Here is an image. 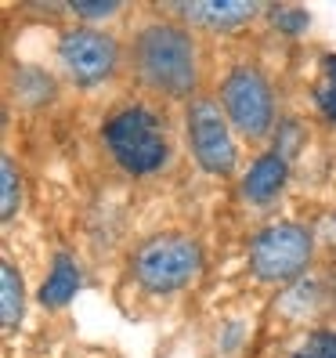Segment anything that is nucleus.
<instances>
[{
  "label": "nucleus",
  "instance_id": "nucleus-1",
  "mask_svg": "<svg viewBox=\"0 0 336 358\" xmlns=\"http://www.w3.org/2000/svg\"><path fill=\"white\" fill-rule=\"evenodd\" d=\"M127 62L141 91L166 101H192L199 98L203 83V51L196 29L181 18H145L127 44Z\"/></svg>",
  "mask_w": 336,
  "mask_h": 358
},
{
  "label": "nucleus",
  "instance_id": "nucleus-2",
  "mask_svg": "<svg viewBox=\"0 0 336 358\" xmlns=\"http://www.w3.org/2000/svg\"><path fill=\"white\" fill-rule=\"evenodd\" d=\"M98 138H101V149L109 152L116 171L134 181L163 174L166 163H170V152H174L166 116L141 98L119 101L116 109H109V116L101 120Z\"/></svg>",
  "mask_w": 336,
  "mask_h": 358
},
{
  "label": "nucleus",
  "instance_id": "nucleus-3",
  "mask_svg": "<svg viewBox=\"0 0 336 358\" xmlns=\"http://www.w3.org/2000/svg\"><path fill=\"white\" fill-rule=\"evenodd\" d=\"M206 268V250L188 231H156L131 254V279L149 297H174L188 289Z\"/></svg>",
  "mask_w": 336,
  "mask_h": 358
},
{
  "label": "nucleus",
  "instance_id": "nucleus-4",
  "mask_svg": "<svg viewBox=\"0 0 336 358\" xmlns=\"http://www.w3.org/2000/svg\"><path fill=\"white\" fill-rule=\"evenodd\" d=\"M214 98L221 101L228 123H232V131L242 141H264L268 134H275L279 94H275L271 76L257 62H235V66H228Z\"/></svg>",
  "mask_w": 336,
  "mask_h": 358
},
{
  "label": "nucleus",
  "instance_id": "nucleus-5",
  "mask_svg": "<svg viewBox=\"0 0 336 358\" xmlns=\"http://www.w3.org/2000/svg\"><path fill=\"white\" fill-rule=\"evenodd\" d=\"M314 257V231L300 221H271L254 231L246 246V271L261 286L297 282L311 268Z\"/></svg>",
  "mask_w": 336,
  "mask_h": 358
},
{
  "label": "nucleus",
  "instance_id": "nucleus-6",
  "mask_svg": "<svg viewBox=\"0 0 336 358\" xmlns=\"http://www.w3.org/2000/svg\"><path fill=\"white\" fill-rule=\"evenodd\" d=\"M54 58H58V69L69 83L76 87H101L109 83L119 66H123V44L101 26H66L58 33V44H54Z\"/></svg>",
  "mask_w": 336,
  "mask_h": 358
},
{
  "label": "nucleus",
  "instance_id": "nucleus-7",
  "mask_svg": "<svg viewBox=\"0 0 336 358\" xmlns=\"http://www.w3.org/2000/svg\"><path fill=\"white\" fill-rule=\"evenodd\" d=\"M184 138L188 152L210 178H232L239 171V145L221 101L214 94H199L184 105Z\"/></svg>",
  "mask_w": 336,
  "mask_h": 358
},
{
  "label": "nucleus",
  "instance_id": "nucleus-8",
  "mask_svg": "<svg viewBox=\"0 0 336 358\" xmlns=\"http://www.w3.org/2000/svg\"><path fill=\"white\" fill-rule=\"evenodd\" d=\"M159 11L181 15V22L188 29H203L210 36H232V33H242L254 18H261L264 4H249V0H196V4H166Z\"/></svg>",
  "mask_w": 336,
  "mask_h": 358
},
{
  "label": "nucleus",
  "instance_id": "nucleus-9",
  "mask_svg": "<svg viewBox=\"0 0 336 358\" xmlns=\"http://www.w3.org/2000/svg\"><path fill=\"white\" fill-rule=\"evenodd\" d=\"M286 181H289V159L282 152H275V149H268V152H261L254 163L246 166V174L239 181L242 203L246 206H271L282 196Z\"/></svg>",
  "mask_w": 336,
  "mask_h": 358
},
{
  "label": "nucleus",
  "instance_id": "nucleus-10",
  "mask_svg": "<svg viewBox=\"0 0 336 358\" xmlns=\"http://www.w3.org/2000/svg\"><path fill=\"white\" fill-rule=\"evenodd\" d=\"M80 286H83V271H80L76 257L66 254V250H58V254L51 257V268H48L44 282H40V289H36V304L48 308V311H61V308H69L76 301Z\"/></svg>",
  "mask_w": 336,
  "mask_h": 358
},
{
  "label": "nucleus",
  "instance_id": "nucleus-11",
  "mask_svg": "<svg viewBox=\"0 0 336 358\" xmlns=\"http://www.w3.org/2000/svg\"><path fill=\"white\" fill-rule=\"evenodd\" d=\"M26 315V279L11 261H0V326L15 333Z\"/></svg>",
  "mask_w": 336,
  "mask_h": 358
},
{
  "label": "nucleus",
  "instance_id": "nucleus-12",
  "mask_svg": "<svg viewBox=\"0 0 336 358\" xmlns=\"http://www.w3.org/2000/svg\"><path fill=\"white\" fill-rule=\"evenodd\" d=\"M311 105L326 123L336 127V55L322 58L319 76H314V83H311Z\"/></svg>",
  "mask_w": 336,
  "mask_h": 358
},
{
  "label": "nucleus",
  "instance_id": "nucleus-13",
  "mask_svg": "<svg viewBox=\"0 0 336 358\" xmlns=\"http://www.w3.org/2000/svg\"><path fill=\"white\" fill-rule=\"evenodd\" d=\"M11 91H15V98L22 101V105H33L29 94H36V109H40V105H48L54 98V80L44 69H36V66H18Z\"/></svg>",
  "mask_w": 336,
  "mask_h": 358
},
{
  "label": "nucleus",
  "instance_id": "nucleus-14",
  "mask_svg": "<svg viewBox=\"0 0 336 358\" xmlns=\"http://www.w3.org/2000/svg\"><path fill=\"white\" fill-rule=\"evenodd\" d=\"M22 210V174H18L15 159L4 152L0 156V217L15 221V214Z\"/></svg>",
  "mask_w": 336,
  "mask_h": 358
},
{
  "label": "nucleus",
  "instance_id": "nucleus-15",
  "mask_svg": "<svg viewBox=\"0 0 336 358\" xmlns=\"http://www.w3.org/2000/svg\"><path fill=\"white\" fill-rule=\"evenodd\" d=\"M264 18L282 36H304L311 29V11L300 4H264Z\"/></svg>",
  "mask_w": 336,
  "mask_h": 358
},
{
  "label": "nucleus",
  "instance_id": "nucleus-16",
  "mask_svg": "<svg viewBox=\"0 0 336 358\" xmlns=\"http://www.w3.org/2000/svg\"><path fill=\"white\" fill-rule=\"evenodd\" d=\"M289 358H336V329H311Z\"/></svg>",
  "mask_w": 336,
  "mask_h": 358
},
{
  "label": "nucleus",
  "instance_id": "nucleus-17",
  "mask_svg": "<svg viewBox=\"0 0 336 358\" xmlns=\"http://www.w3.org/2000/svg\"><path fill=\"white\" fill-rule=\"evenodd\" d=\"M66 11H73L76 18H83V26H98L105 18H112L123 11V4L116 0H101V4H87V0H76V4H66Z\"/></svg>",
  "mask_w": 336,
  "mask_h": 358
},
{
  "label": "nucleus",
  "instance_id": "nucleus-18",
  "mask_svg": "<svg viewBox=\"0 0 336 358\" xmlns=\"http://www.w3.org/2000/svg\"><path fill=\"white\" fill-rule=\"evenodd\" d=\"M300 141H304L300 123H297V120H279V127H275V145H271V149L282 152L286 159H293V152L300 149Z\"/></svg>",
  "mask_w": 336,
  "mask_h": 358
}]
</instances>
